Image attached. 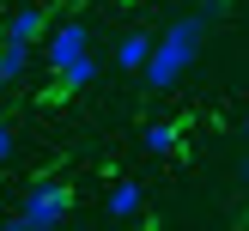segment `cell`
Listing matches in <instances>:
<instances>
[{"label":"cell","instance_id":"6da1fadb","mask_svg":"<svg viewBox=\"0 0 249 231\" xmlns=\"http://www.w3.org/2000/svg\"><path fill=\"white\" fill-rule=\"evenodd\" d=\"M201 43H207V12H182V18H170L164 31L152 36V55H146V67H140V85H146V91H170V85H182V73L201 61Z\"/></svg>","mask_w":249,"mask_h":231},{"label":"cell","instance_id":"7a4b0ae2","mask_svg":"<svg viewBox=\"0 0 249 231\" xmlns=\"http://www.w3.org/2000/svg\"><path fill=\"white\" fill-rule=\"evenodd\" d=\"M67 219H73V182L43 177V182L24 189L18 213H12V231H55V225H67Z\"/></svg>","mask_w":249,"mask_h":231},{"label":"cell","instance_id":"3957f363","mask_svg":"<svg viewBox=\"0 0 249 231\" xmlns=\"http://www.w3.org/2000/svg\"><path fill=\"white\" fill-rule=\"evenodd\" d=\"M85 49H91V24L85 18H61V24H49V31L36 36V55H43L49 73H61L73 55H85Z\"/></svg>","mask_w":249,"mask_h":231},{"label":"cell","instance_id":"277c9868","mask_svg":"<svg viewBox=\"0 0 249 231\" xmlns=\"http://www.w3.org/2000/svg\"><path fill=\"white\" fill-rule=\"evenodd\" d=\"M31 61H36V43H12V36H0V91H12Z\"/></svg>","mask_w":249,"mask_h":231},{"label":"cell","instance_id":"5b68a950","mask_svg":"<svg viewBox=\"0 0 249 231\" xmlns=\"http://www.w3.org/2000/svg\"><path fill=\"white\" fill-rule=\"evenodd\" d=\"M97 73H104V67H97V61H91V49H85V55H73L67 67L55 73V85L73 97V91H91V85H97Z\"/></svg>","mask_w":249,"mask_h":231},{"label":"cell","instance_id":"8992f818","mask_svg":"<svg viewBox=\"0 0 249 231\" xmlns=\"http://www.w3.org/2000/svg\"><path fill=\"white\" fill-rule=\"evenodd\" d=\"M43 31H49V12H43V6H18V12L6 18V31H0V36H12V43H36Z\"/></svg>","mask_w":249,"mask_h":231},{"label":"cell","instance_id":"52a82bcc","mask_svg":"<svg viewBox=\"0 0 249 231\" xmlns=\"http://www.w3.org/2000/svg\"><path fill=\"white\" fill-rule=\"evenodd\" d=\"M140 182H109V195H104V213L109 219H140Z\"/></svg>","mask_w":249,"mask_h":231},{"label":"cell","instance_id":"ba28073f","mask_svg":"<svg viewBox=\"0 0 249 231\" xmlns=\"http://www.w3.org/2000/svg\"><path fill=\"white\" fill-rule=\"evenodd\" d=\"M146 55H152V31H128V36L116 43V67H122V73H140Z\"/></svg>","mask_w":249,"mask_h":231},{"label":"cell","instance_id":"9c48e42d","mask_svg":"<svg viewBox=\"0 0 249 231\" xmlns=\"http://www.w3.org/2000/svg\"><path fill=\"white\" fill-rule=\"evenodd\" d=\"M140 146H146V152H177V128H170V122H146Z\"/></svg>","mask_w":249,"mask_h":231},{"label":"cell","instance_id":"30bf717a","mask_svg":"<svg viewBox=\"0 0 249 231\" xmlns=\"http://www.w3.org/2000/svg\"><path fill=\"white\" fill-rule=\"evenodd\" d=\"M12 152H18V134H12V122H6V116H0V164H6V158H12Z\"/></svg>","mask_w":249,"mask_h":231},{"label":"cell","instance_id":"8fae6325","mask_svg":"<svg viewBox=\"0 0 249 231\" xmlns=\"http://www.w3.org/2000/svg\"><path fill=\"white\" fill-rule=\"evenodd\" d=\"M237 182H243V189H249V158H237Z\"/></svg>","mask_w":249,"mask_h":231},{"label":"cell","instance_id":"7c38bea8","mask_svg":"<svg viewBox=\"0 0 249 231\" xmlns=\"http://www.w3.org/2000/svg\"><path fill=\"white\" fill-rule=\"evenodd\" d=\"M243 128H249V116H243Z\"/></svg>","mask_w":249,"mask_h":231}]
</instances>
